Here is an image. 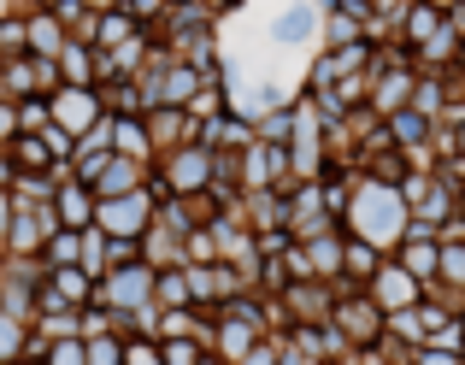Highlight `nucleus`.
Instances as JSON below:
<instances>
[{
    "label": "nucleus",
    "mask_w": 465,
    "mask_h": 365,
    "mask_svg": "<svg viewBox=\"0 0 465 365\" xmlns=\"http://www.w3.org/2000/svg\"><path fill=\"white\" fill-rule=\"evenodd\" d=\"M218 182V153L201 148V142H189V148L165 153V189L171 194H201Z\"/></svg>",
    "instance_id": "39448f33"
},
{
    "label": "nucleus",
    "mask_w": 465,
    "mask_h": 365,
    "mask_svg": "<svg viewBox=\"0 0 465 365\" xmlns=\"http://www.w3.org/2000/svg\"><path fill=\"white\" fill-rule=\"evenodd\" d=\"M324 324L353 348V354H365V348L383 342V312L371 307V295H365V289H336V307H330Z\"/></svg>",
    "instance_id": "7ed1b4c3"
},
{
    "label": "nucleus",
    "mask_w": 465,
    "mask_h": 365,
    "mask_svg": "<svg viewBox=\"0 0 465 365\" xmlns=\"http://www.w3.org/2000/svg\"><path fill=\"white\" fill-rule=\"evenodd\" d=\"M407 365H465V354H448V348H412Z\"/></svg>",
    "instance_id": "9d476101"
},
{
    "label": "nucleus",
    "mask_w": 465,
    "mask_h": 365,
    "mask_svg": "<svg viewBox=\"0 0 465 365\" xmlns=\"http://www.w3.org/2000/svg\"><path fill=\"white\" fill-rule=\"evenodd\" d=\"M395 260H401V271H412L424 289H436V277H442V242H430V236H407Z\"/></svg>",
    "instance_id": "0eeeda50"
},
{
    "label": "nucleus",
    "mask_w": 465,
    "mask_h": 365,
    "mask_svg": "<svg viewBox=\"0 0 465 365\" xmlns=\"http://www.w3.org/2000/svg\"><path fill=\"white\" fill-rule=\"evenodd\" d=\"M101 230L118 242H136L153 230V194L136 189V194H118V201H101Z\"/></svg>",
    "instance_id": "423d86ee"
},
{
    "label": "nucleus",
    "mask_w": 465,
    "mask_h": 365,
    "mask_svg": "<svg viewBox=\"0 0 465 365\" xmlns=\"http://www.w3.org/2000/svg\"><path fill=\"white\" fill-rule=\"evenodd\" d=\"M242 365H283V342H260Z\"/></svg>",
    "instance_id": "f8f14e48"
},
{
    "label": "nucleus",
    "mask_w": 465,
    "mask_h": 365,
    "mask_svg": "<svg viewBox=\"0 0 465 365\" xmlns=\"http://www.w3.org/2000/svg\"><path fill=\"white\" fill-rule=\"evenodd\" d=\"M260 342H265V312L253 307V301H230V307L218 312L213 336H206V354L224 360V365H242Z\"/></svg>",
    "instance_id": "f03ea898"
},
{
    "label": "nucleus",
    "mask_w": 465,
    "mask_h": 365,
    "mask_svg": "<svg viewBox=\"0 0 465 365\" xmlns=\"http://www.w3.org/2000/svg\"><path fill=\"white\" fill-rule=\"evenodd\" d=\"M318 30H324V12L318 6H289V12H277V24H272V35L283 47H307V42H318Z\"/></svg>",
    "instance_id": "6e6552de"
},
{
    "label": "nucleus",
    "mask_w": 465,
    "mask_h": 365,
    "mask_svg": "<svg viewBox=\"0 0 465 365\" xmlns=\"http://www.w3.org/2000/svg\"><path fill=\"white\" fill-rule=\"evenodd\" d=\"M407 201H401V189L389 177H353L348 189V212H341V236L348 242H365L371 253H383V260H395L401 242H407Z\"/></svg>",
    "instance_id": "f257e3e1"
},
{
    "label": "nucleus",
    "mask_w": 465,
    "mask_h": 365,
    "mask_svg": "<svg viewBox=\"0 0 465 365\" xmlns=\"http://www.w3.org/2000/svg\"><path fill=\"white\" fill-rule=\"evenodd\" d=\"M124 365H165V354L153 342H136V348H124Z\"/></svg>",
    "instance_id": "9b49d317"
},
{
    "label": "nucleus",
    "mask_w": 465,
    "mask_h": 365,
    "mask_svg": "<svg viewBox=\"0 0 465 365\" xmlns=\"http://www.w3.org/2000/svg\"><path fill=\"white\" fill-rule=\"evenodd\" d=\"M59 124H65V130L94 124V94L89 89H65V101H59Z\"/></svg>",
    "instance_id": "1a4fd4ad"
},
{
    "label": "nucleus",
    "mask_w": 465,
    "mask_h": 365,
    "mask_svg": "<svg viewBox=\"0 0 465 365\" xmlns=\"http://www.w3.org/2000/svg\"><path fill=\"white\" fill-rule=\"evenodd\" d=\"M365 295H371V307L383 312V319H395V312L424 307V301H430V289H424L412 271H401V260H383V265H377V277L365 283Z\"/></svg>",
    "instance_id": "20e7f679"
},
{
    "label": "nucleus",
    "mask_w": 465,
    "mask_h": 365,
    "mask_svg": "<svg viewBox=\"0 0 465 365\" xmlns=\"http://www.w3.org/2000/svg\"><path fill=\"white\" fill-rule=\"evenodd\" d=\"M460 348H465V307H460Z\"/></svg>",
    "instance_id": "ddd939ff"
}]
</instances>
